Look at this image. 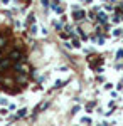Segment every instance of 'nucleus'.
<instances>
[{
	"instance_id": "obj_6",
	"label": "nucleus",
	"mask_w": 123,
	"mask_h": 126,
	"mask_svg": "<svg viewBox=\"0 0 123 126\" xmlns=\"http://www.w3.org/2000/svg\"><path fill=\"white\" fill-rule=\"evenodd\" d=\"M96 20H98V24H106V20H108V15H106L104 12H98V15H96Z\"/></svg>"
},
{
	"instance_id": "obj_14",
	"label": "nucleus",
	"mask_w": 123,
	"mask_h": 126,
	"mask_svg": "<svg viewBox=\"0 0 123 126\" xmlns=\"http://www.w3.org/2000/svg\"><path fill=\"white\" fill-rule=\"evenodd\" d=\"M37 32V27H36V24H32V27H30V34H36Z\"/></svg>"
},
{
	"instance_id": "obj_9",
	"label": "nucleus",
	"mask_w": 123,
	"mask_h": 126,
	"mask_svg": "<svg viewBox=\"0 0 123 126\" xmlns=\"http://www.w3.org/2000/svg\"><path fill=\"white\" fill-rule=\"evenodd\" d=\"M25 114H27V109L24 108V109H20L19 113H17V116H15V119H17V118H24V116H25Z\"/></svg>"
},
{
	"instance_id": "obj_1",
	"label": "nucleus",
	"mask_w": 123,
	"mask_h": 126,
	"mask_svg": "<svg viewBox=\"0 0 123 126\" xmlns=\"http://www.w3.org/2000/svg\"><path fill=\"white\" fill-rule=\"evenodd\" d=\"M12 67L15 69V72H25V74H29V72H30V67H29L27 64H24L22 61L14 62V64H12Z\"/></svg>"
},
{
	"instance_id": "obj_20",
	"label": "nucleus",
	"mask_w": 123,
	"mask_h": 126,
	"mask_svg": "<svg viewBox=\"0 0 123 126\" xmlns=\"http://www.w3.org/2000/svg\"><path fill=\"white\" fill-rule=\"evenodd\" d=\"M9 2H10V0H2V3H3V5H9Z\"/></svg>"
},
{
	"instance_id": "obj_3",
	"label": "nucleus",
	"mask_w": 123,
	"mask_h": 126,
	"mask_svg": "<svg viewBox=\"0 0 123 126\" xmlns=\"http://www.w3.org/2000/svg\"><path fill=\"white\" fill-rule=\"evenodd\" d=\"M27 81H29V76L25 74V72H17V78H15V82H19V84H27Z\"/></svg>"
},
{
	"instance_id": "obj_21",
	"label": "nucleus",
	"mask_w": 123,
	"mask_h": 126,
	"mask_svg": "<svg viewBox=\"0 0 123 126\" xmlns=\"http://www.w3.org/2000/svg\"><path fill=\"white\" fill-rule=\"evenodd\" d=\"M104 2H106V0H104Z\"/></svg>"
},
{
	"instance_id": "obj_16",
	"label": "nucleus",
	"mask_w": 123,
	"mask_h": 126,
	"mask_svg": "<svg viewBox=\"0 0 123 126\" xmlns=\"http://www.w3.org/2000/svg\"><path fill=\"white\" fill-rule=\"evenodd\" d=\"M41 3H42L44 7H49V0H41Z\"/></svg>"
},
{
	"instance_id": "obj_8",
	"label": "nucleus",
	"mask_w": 123,
	"mask_h": 126,
	"mask_svg": "<svg viewBox=\"0 0 123 126\" xmlns=\"http://www.w3.org/2000/svg\"><path fill=\"white\" fill-rule=\"evenodd\" d=\"M122 15H120V14H118V12H116V14H115L113 17H111V22H115V24H118V22H122Z\"/></svg>"
},
{
	"instance_id": "obj_17",
	"label": "nucleus",
	"mask_w": 123,
	"mask_h": 126,
	"mask_svg": "<svg viewBox=\"0 0 123 126\" xmlns=\"http://www.w3.org/2000/svg\"><path fill=\"white\" fill-rule=\"evenodd\" d=\"M0 104H3V106H5V104H7V99H5V97H3V99L0 97Z\"/></svg>"
},
{
	"instance_id": "obj_7",
	"label": "nucleus",
	"mask_w": 123,
	"mask_h": 126,
	"mask_svg": "<svg viewBox=\"0 0 123 126\" xmlns=\"http://www.w3.org/2000/svg\"><path fill=\"white\" fill-rule=\"evenodd\" d=\"M9 44V35L7 34H0V49H3Z\"/></svg>"
},
{
	"instance_id": "obj_11",
	"label": "nucleus",
	"mask_w": 123,
	"mask_h": 126,
	"mask_svg": "<svg viewBox=\"0 0 123 126\" xmlns=\"http://www.w3.org/2000/svg\"><path fill=\"white\" fill-rule=\"evenodd\" d=\"M73 47H76V49H79V47H81V44H79V40L76 39V37H73Z\"/></svg>"
},
{
	"instance_id": "obj_4",
	"label": "nucleus",
	"mask_w": 123,
	"mask_h": 126,
	"mask_svg": "<svg viewBox=\"0 0 123 126\" xmlns=\"http://www.w3.org/2000/svg\"><path fill=\"white\" fill-rule=\"evenodd\" d=\"M10 66H12V61H10L9 57L0 59V72H2V71H5V69H9Z\"/></svg>"
},
{
	"instance_id": "obj_18",
	"label": "nucleus",
	"mask_w": 123,
	"mask_h": 126,
	"mask_svg": "<svg viewBox=\"0 0 123 126\" xmlns=\"http://www.w3.org/2000/svg\"><path fill=\"white\" fill-rule=\"evenodd\" d=\"M56 87H59V86H62V81H56V84H54Z\"/></svg>"
},
{
	"instance_id": "obj_15",
	"label": "nucleus",
	"mask_w": 123,
	"mask_h": 126,
	"mask_svg": "<svg viewBox=\"0 0 123 126\" xmlns=\"http://www.w3.org/2000/svg\"><path fill=\"white\" fill-rule=\"evenodd\" d=\"M34 22H36V19H34V15L30 14V15H29V24H34Z\"/></svg>"
},
{
	"instance_id": "obj_13",
	"label": "nucleus",
	"mask_w": 123,
	"mask_h": 126,
	"mask_svg": "<svg viewBox=\"0 0 123 126\" xmlns=\"http://www.w3.org/2000/svg\"><path fill=\"white\" fill-rule=\"evenodd\" d=\"M116 59H123V49H120V50L116 52Z\"/></svg>"
},
{
	"instance_id": "obj_19",
	"label": "nucleus",
	"mask_w": 123,
	"mask_h": 126,
	"mask_svg": "<svg viewBox=\"0 0 123 126\" xmlns=\"http://www.w3.org/2000/svg\"><path fill=\"white\" fill-rule=\"evenodd\" d=\"M122 87H123V79L120 81V84H118V89H122Z\"/></svg>"
},
{
	"instance_id": "obj_12",
	"label": "nucleus",
	"mask_w": 123,
	"mask_h": 126,
	"mask_svg": "<svg viewBox=\"0 0 123 126\" xmlns=\"http://www.w3.org/2000/svg\"><path fill=\"white\" fill-rule=\"evenodd\" d=\"M122 34H123L122 29H115V30H113V35H115V37H118V35H122Z\"/></svg>"
},
{
	"instance_id": "obj_5",
	"label": "nucleus",
	"mask_w": 123,
	"mask_h": 126,
	"mask_svg": "<svg viewBox=\"0 0 123 126\" xmlns=\"http://www.w3.org/2000/svg\"><path fill=\"white\" fill-rule=\"evenodd\" d=\"M84 17H86V12H84V10H78V9H76L74 14H73V19H74V20H83Z\"/></svg>"
},
{
	"instance_id": "obj_10",
	"label": "nucleus",
	"mask_w": 123,
	"mask_h": 126,
	"mask_svg": "<svg viewBox=\"0 0 123 126\" xmlns=\"http://www.w3.org/2000/svg\"><path fill=\"white\" fill-rule=\"evenodd\" d=\"M81 123H83V125H91V118L83 116V118H81Z\"/></svg>"
},
{
	"instance_id": "obj_2",
	"label": "nucleus",
	"mask_w": 123,
	"mask_h": 126,
	"mask_svg": "<svg viewBox=\"0 0 123 126\" xmlns=\"http://www.w3.org/2000/svg\"><path fill=\"white\" fill-rule=\"evenodd\" d=\"M9 59L12 62H17V61H22V59H24V54H22V50H17V49H15V50H12L9 54Z\"/></svg>"
}]
</instances>
